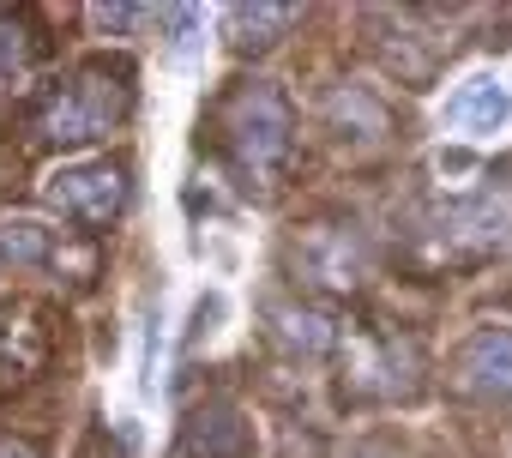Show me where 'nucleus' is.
<instances>
[{"instance_id":"nucleus-13","label":"nucleus","mask_w":512,"mask_h":458,"mask_svg":"<svg viewBox=\"0 0 512 458\" xmlns=\"http://www.w3.org/2000/svg\"><path fill=\"white\" fill-rule=\"evenodd\" d=\"M266 320H272V338H278L284 350H302V356H326V350L338 344L332 320H326L320 308H308V302H278Z\"/></svg>"},{"instance_id":"nucleus-12","label":"nucleus","mask_w":512,"mask_h":458,"mask_svg":"<svg viewBox=\"0 0 512 458\" xmlns=\"http://www.w3.org/2000/svg\"><path fill=\"white\" fill-rule=\"evenodd\" d=\"M302 13L296 7H229L223 13V43L235 55H266Z\"/></svg>"},{"instance_id":"nucleus-15","label":"nucleus","mask_w":512,"mask_h":458,"mask_svg":"<svg viewBox=\"0 0 512 458\" xmlns=\"http://www.w3.org/2000/svg\"><path fill=\"white\" fill-rule=\"evenodd\" d=\"M37 55H43V31L31 25V13H0V85L19 79Z\"/></svg>"},{"instance_id":"nucleus-17","label":"nucleus","mask_w":512,"mask_h":458,"mask_svg":"<svg viewBox=\"0 0 512 458\" xmlns=\"http://www.w3.org/2000/svg\"><path fill=\"white\" fill-rule=\"evenodd\" d=\"M0 458H43L31 440H7V434H0Z\"/></svg>"},{"instance_id":"nucleus-3","label":"nucleus","mask_w":512,"mask_h":458,"mask_svg":"<svg viewBox=\"0 0 512 458\" xmlns=\"http://www.w3.org/2000/svg\"><path fill=\"white\" fill-rule=\"evenodd\" d=\"M43 199L49 211H61L79 236H103V229L121 223L127 199H133V181H127V163L115 157H85V163H61L43 175Z\"/></svg>"},{"instance_id":"nucleus-7","label":"nucleus","mask_w":512,"mask_h":458,"mask_svg":"<svg viewBox=\"0 0 512 458\" xmlns=\"http://www.w3.org/2000/svg\"><path fill=\"white\" fill-rule=\"evenodd\" d=\"M49 356H55L49 314L37 302H0V386H19V380L43 374Z\"/></svg>"},{"instance_id":"nucleus-2","label":"nucleus","mask_w":512,"mask_h":458,"mask_svg":"<svg viewBox=\"0 0 512 458\" xmlns=\"http://www.w3.org/2000/svg\"><path fill=\"white\" fill-rule=\"evenodd\" d=\"M127 115H133V67L97 55V61H79L67 79H55L31 103V139L91 145V139H109L115 127H127Z\"/></svg>"},{"instance_id":"nucleus-4","label":"nucleus","mask_w":512,"mask_h":458,"mask_svg":"<svg viewBox=\"0 0 512 458\" xmlns=\"http://www.w3.org/2000/svg\"><path fill=\"white\" fill-rule=\"evenodd\" d=\"M290 272H296V284H308L320 296H350L368 278V248L356 236V223H308L290 242Z\"/></svg>"},{"instance_id":"nucleus-8","label":"nucleus","mask_w":512,"mask_h":458,"mask_svg":"<svg viewBox=\"0 0 512 458\" xmlns=\"http://www.w3.org/2000/svg\"><path fill=\"white\" fill-rule=\"evenodd\" d=\"M446 127L464 139H494L512 127V85L500 73H470L452 97H446Z\"/></svg>"},{"instance_id":"nucleus-6","label":"nucleus","mask_w":512,"mask_h":458,"mask_svg":"<svg viewBox=\"0 0 512 458\" xmlns=\"http://www.w3.org/2000/svg\"><path fill=\"white\" fill-rule=\"evenodd\" d=\"M512 248V199H464L440 217V254L452 260H494Z\"/></svg>"},{"instance_id":"nucleus-1","label":"nucleus","mask_w":512,"mask_h":458,"mask_svg":"<svg viewBox=\"0 0 512 458\" xmlns=\"http://www.w3.org/2000/svg\"><path fill=\"white\" fill-rule=\"evenodd\" d=\"M211 145L223 157V169L235 175V187L247 193H266L290 151H296V115H290V97L272 85V79H235L217 109H211Z\"/></svg>"},{"instance_id":"nucleus-5","label":"nucleus","mask_w":512,"mask_h":458,"mask_svg":"<svg viewBox=\"0 0 512 458\" xmlns=\"http://www.w3.org/2000/svg\"><path fill=\"white\" fill-rule=\"evenodd\" d=\"M344 386L362 398H410L416 392V350L392 332L356 326L344 338Z\"/></svg>"},{"instance_id":"nucleus-11","label":"nucleus","mask_w":512,"mask_h":458,"mask_svg":"<svg viewBox=\"0 0 512 458\" xmlns=\"http://www.w3.org/2000/svg\"><path fill=\"white\" fill-rule=\"evenodd\" d=\"M0 260L7 266H25V272H37V266H67V248H61V229H49L43 217H25V211H13V217H0Z\"/></svg>"},{"instance_id":"nucleus-9","label":"nucleus","mask_w":512,"mask_h":458,"mask_svg":"<svg viewBox=\"0 0 512 458\" xmlns=\"http://www.w3.org/2000/svg\"><path fill=\"white\" fill-rule=\"evenodd\" d=\"M181 452L187 458H253V422L235 410V404H205L187 416L181 428Z\"/></svg>"},{"instance_id":"nucleus-14","label":"nucleus","mask_w":512,"mask_h":458,"mask_svg":"<svg viewBox=\"0 0 512 458\" xmlns=\"http://www.w3.org/2000/svg\"><path fill=\"white\" fill-rule=\"evenodd\" d=\"M326 115H332V127H338L344 139H380V133H386V109H380L374 91H362V85H344V91L326 103Z\"/></svg>"},{"instance_id":"nucleus-16","label":"nucleus","mask_w":512,"mask_h":458,"mask_svg":"<svg viewBox=\"0 0 512 458\" xmlns=\"http://www.w3.org/2000/svg\"><path fill=\"white\" fill-rule=\"evenodd\" d=\"M91 19H97L103 31H127V25L145 19V7H91Z\"/></svg>"},{"instance_id":"nucleus-10","label":"nucleus","mask_w":512,"mask_h":458,"mask_svg":"<svg viewBox=\"0 0 512 458\" xmlns=\"http://www.w3.org/2000/svg\"><path fill=\"white\" fill-rule=\"evenodd\" d=\"M458 380L464 392L488 398V404H512V332L488 326L458 350Z\"/></svg>"}]
</instances>
